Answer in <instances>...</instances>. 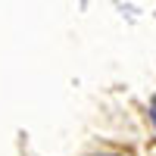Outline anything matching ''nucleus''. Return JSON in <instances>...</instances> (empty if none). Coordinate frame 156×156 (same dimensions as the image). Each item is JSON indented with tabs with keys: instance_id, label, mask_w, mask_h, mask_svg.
<instances>
[{
	"instance_id": "nucleus-2",
	"label": "nucleus",
	"mask_w": 156,
	"mask_h": 156,
	"mask_svg": "<svg viewBox=\"0 0 156 156\" xmlns=\"http://www.w3.org/2000/svg\"><path fill=\"white\" fill-rule=\"evenodd\" d=\"M150 119H153V125H156V97L150 100Z\"/></svg>"
},
{
	"instance_id": "nucleus-1",
	"label": "nucleus",
	"mask_w": 156,
	"mask_h": 156,
	"mask_svg": "<svg viewBox=\"0 0 156 156\" xmlns=\"http://www.w3.org/2000/svg\"><path fill=\"white\" fill-rule=\"evenodd\" d=\"M94 156H131V153H122V150H106V153H94Z\"/></svg>"
}]
</instances>
